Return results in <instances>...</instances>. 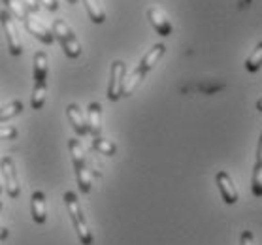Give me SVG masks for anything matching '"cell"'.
Here are the masks:
<instances>
[{
	"mask_svg": "<svg viewBox=\"0 0 262 245\" xmlns=\"http://www.w3.org/2000/svg\"><path fill=\"white\" fill-rule=\"evenodd\" d=\"M164 51H166V46H164V43H155L153 48L149 49L147 53L143 55V59L140 60V64L136 66V70H134V72L125 79V85H123V95L121 96H130L132 93L136 91V87L142 83L143 78H145V76L155 68L157 62L162 59Z\"/></svg>",
	"mask_w": 262,
	"mask_h": 245,
	"instance_id": "1",
	"label": "cell"
},
{
	"mask_svg": "<svg viewBox=\"0 0 262 245\" xmlns=\"http://www.w3.org/2000/svg\"><path fill=\"white\" fill-rule=\"evenodd\" d=\"M64 206L68 209V215H70V221L76 228V234H78L81 245H93L95 243V236L91 232L89 225H87V219L83 215V209H81V204H79V198L76 196L74 191H66L64 196Z\"/></svg>",
	"mask_w": 262,
	"mask_h": 245,
	"instance_id": "2",
	"label": "cell"
},
{
	"mask_svg": "<svg viewBox=\"0 0 262 245\" xmlns=\"http://www.w3.org/2000/svg\"><path fill=\"white\" fill-rule=\"evenodd\" d=\"M48 55L43 51H38L34 55V89L30 95V106L32 109H42L46 104V93H48Z\"/></svg>",
	"mask_w": 262,
	"mask_h": 245,
	"instance_id": "3",
	"label": "cell"
},
{
	"mask_svg": "<svg viewBox=\"0 0 262 245\" xmlns=\"http://www.w3.org/2000/svg\"><path fill=\"white\" fill-rule=\"evenodd\" d=\"M68 149H70L72 164H74V170H76V180H78L79 191L83 194H89L91 189H93V180H91V170L87 166V161H85L83 145H81L79 140L72 138L68 142Z\"/></svg>",
	"mask_w": 262,
	"mask_h": 245,
	"instance_id": "4",
	"label": "cell"
},
{
	"mask_svg": "<svg viewBox=\"0 0 262 245\" xmlns=\"http://www.w3.org/2000/svg\"><path fill=\"white\" fill-rule=\"evenodd\" d=\"M51 32H53L55 40L60 43V48H62L68 59H78L81 55V43H79L76 32L72 30V27L66 23L64 19H55Z\"/></svg>",
	"mask_w": 262,
	"mask_h": 245,
	"instance_id": "5",
	"label": "cell"
},
{
	"mask_svg": "<svg viewBox=\"0 0 262 245\" xmlns=\"http://www.w3.org/2000/svg\"><path fill=\"white\" fill-rule=\"evenodd\" d=\"M0 173H2L8 196L17 198L21 194V187H19V180H17V168H15V162H13V159L10 155L0 159Z\"/></svg>",
	"mask_w": 262,
	"mask_h": 245,
	"instance_id": "6",
	"label": "cell"
},
{
	"mask_svg": "<svg viewBox=\"0 0 262 245\" xmlns=\"http://www.w3.org/2000/svg\"><path fill=\"white\" fill-rule=\"evenodd\" d=\"M126 79V64L123 60H115L112 64V74H110V85H107V98L112 102L119 100L123 95V85Z\"/></svg>",
	"mask_w": 262,
	"mask_h": 245,
	"instance_id": "7",
	"label": "cell"
},
{
	"mask_svg": "<svg viewBox=\"0 0 262 245\" xmlns=\"http://www.w3.org/2000/svg\"><path fill=\"white\" fill-rule=\"evenodd\" d=\"M0 25H2V29H4V32H6L10 55L19 57V55L23 53V43H21V40H19V34H17V30H15V23H13L12 15H10L6 10L0 12Z\"/></svg>",
	"mask_w": 262,
	"mask_h": 245,
	"instance_id": "8",
	"label": "cell"
},
{
	"mask_svg": "<svg viewBox=\"0 0 262 245\" xmlns=\"http://www.w3.org/2000/svg\"><path fill=\"white\" fill-rule=\"evenodd\" d=\"M215 183H217V187H219V192H221V196H223V200H225V204L234 206V204L238 202V198H239L238 189H236V185H234L232 177H230L225 170L217 172V175H215Z\"/></svg>",
	"mask_w": 262,
	"mask_h": 245,
	"instance_id": "9",
	"label": "cell"
},
{
	"mask_svg": "<svg viewBox=\"0 0 262 245\" xmlns=\"http://www.w3.org/2000/svg\"><path fill=\"white\" fill-rule=\"evenodd\" d=\"M147 19L151 27L157 30V34H161V36H170L172 34V23H170V19L166 17V13L162 12L161 8H149Z\"/></svg>",
	"mask_w": 262,
	"mask_h": 245,
	"instance_id": "10",
	"label": "cell"
},
{
	"mask_svg": "<svg viewBox=\"0 0 262 245\" xmlns=\"http://www.w3.org/2000/svg\"><path fill=\"white\" fill-rule=\"evenodd\" d=\"M30 213L36 225H46L48 221V206H46V192L36 191L30 196Z\"/></svg>",
	"mask_w": 262,
	"mask_h": 245,
	"instance_id": "11",
	"label": "cell"
},
{
	"mask_svg": "<svg viewBox=\"0 0 262 245\" xmlns=\"http://www.w3.org/2000/svg\"><path fill=\"white\" fill-rule=\"evenodd\" d=\"M25 27H27V30H29L30 34L34 38H38L42 43H46V46H51V43L55 42V36H53V32L46 27L43 23H40L36 17H27L25 19Z\"/></svg>",
	"mask_w": 262,
	"mask_h": 245,
	"instance_id": "12",
	"label": "cell"
},
{
	"mask_svg": "<svg viewBox=\"0 0 262 245\" xmlns=\"http://www.w3.org/2000/svg\"><path fill=\"white\" fill-rule=\"evenodd\" d=\"M87 130L93 138L100 136L102 132V106L100 102H91L87 108Z\"/></svg>",
	"mask_w": 262,
	"mask_h": 245,
	"instance_id": "13",
	"label": "cell"
},
{
	"mask_svg": "<svg viewBox=\"0 0 262 245\" xmlns=\"http://www.w3.org/2000/svg\"><path fill=\"white\" fill-rule=\"evenodd\" d=\"M66 115H68V121H70L72 128L76 130L78 136H87L89 130H87V121L83 117V112L79 108L78 104H70L68 108H66Z\"/></svg>",
	"mask_w": 262,
	"mask_h": 245,
	"instance_id": "14",
	"label": "cell"
},
{
	"mask_svg": "<svg viewBox=\"0 0 262 245\" xmlns=\"http://www.w3.org/2000/svg\"><path fill=\"white\" fill-rule=\"evenodd\" d=\"M251 191L256 198H262V134L258 140V151H256V162L251 177Z\"/></svg>",
	"mask_w": 262,
	"mask_h": 245,
	"instance_id": "15",
	"label": "cell"
},
{
	"mask_svg": "<svg viewBox=\"0 0 262 245\" xmlns=\"http://www.w3.org/2000/svg\"><path fill=\"white\" fill-rule=\"evenodd\" d=\"M83 4L93 23L102 25L106 21V12H104V8H102L100 0H83Z\"/></svg>",
	"mask_w": 262,
	"mask_h": 245,
	"instance_id": "16",
	"label": "cell"
},
{
	"mask_svg": "<svg viewBox=\"0 0 262 245\" xmlns=\"http://www.w3.org/2000/svg\"><path fill=\"white\" fill-rule=\"evenodd\" d=\"M93 149L96 153H100V155H106V157H114L117 153V145L112 142V140H106V138L102 136H96L93 138Z\"/></svg>",
	"mask_w": 262,
	"mask_h": 245,
	"instance_id": "17",
	"label": "cell"
},
{
	"mask_svg": "<svg viewBox=\"0 0 262 245\" xmlns=\"http://www.w3.org/2000/svg\"><path fill=\"white\" fill-rule=\"evenodd\" d=\"M262 68V42L256 43V48L253 49V53L247 57V60H245V70L251 74L258 72Z\"/></svg>",
	"mask_w": 262,
	"mask_h": 245,
	"instance_id": "18",
	"label": "cell"
},
{
	"mask_svg": "<svg viewBox=\"0 0 262 245\" xmlns=\"http://www.w3.org/2000/svg\"><path fill=\"white\" fill-rule=\"evenodd\" d=\"M4 2V6H6V12L12 15V17L15 19H21V21H25V19L29 17V12H27V8L21 4V0H2Z\"/></svg>",
	"mask_w": 262,
	"mask_h": 245,
	"instance_id": "19",
	"label": "cell"
},
{
	"mask_svg": "<svg viewBox=\"0 0 262 245\" xmlns=\"http://www.w3.org/2000/svg\"><path fill=\"white\" fill-rule=\"evenodd\" d=\"M23 112V102L21 100H13L6 106H2L0 108V123H4V121H10L13 119L15 115H19Z\"/></svg>",
	"mask_w": 262,
	"mask_h": 245,
	"instance_id": "20",
	"label": "cell"
},
{
	"mask_svg": "<svg viewBox=\"0 0 262 245\" xmlns=\"http://www.w3.org/2000/svg\"><path fill=\"white\" fill-rule=\"evenodd\" d=\"M19 130L15 126H0V140H15Z\"/></svg>",
	"mask_w": 262,
	"mask_h": 245,
	"instance_id": "21",
	"label": "cell"
},
{
	"mask_svg": "<svg viewBox=\"0 0 262 245\" xmlns=\"http://www.w3.org/2000/svg\"><path fill=\"white\" fill-rule=\"evenodd\" d=\"M36 2H38V6H43L49 12H57L59 10V2L57 0H36Z\"/></svg>",
	"mask_w": 262,
	"mask_h": 245,
	"instance_id": "22",
	"label": "cell"
},
{
	"mask_svg": "<svg viewBox=\"0 0 262 245\" xmlns=\"http://www.w3.org/2000/svg\"><path fill=\"white\" fill-rule=\"evenodd\" d=\"M239 245H255V236L251 230H244L242 238H239Z\"/></svg>",
	"mask_w": 262,
	"mask_h": 245,
	"instance_id": "23",
	"label": "cell"
},
{
	"mask_svg": "<svg viewBox=\"0 0 262 245\" xmlns=\"http://www.w3.org/2000/svg\"><path fill=\"white\" fill-rule=\"evenodd\" d=\"M21 4L27 8V12L29 13H36L38 10H40V6H38V2H36V0H21Z\"/></svg>",
	"mask_w": 262,
	"mask_h": 245,
	"instance_id": "24",
	"label": "cell"
},
{
	"mask_svg": "<svg viewBox=\"0 0 262 245\" xmlns=\"http://www.w3.org/2000/svg\"><path fill=\"white\" fill-rule=\"evenodd\" d=\"M8 228H4V227H0V239H6L8 238Z\"/></svg>",
	"mask_w": 262,
	"mask_h": 245,
	"instance_id": "25",
	"label": "cell"
},
{
	"mask_svg": "<svg viewBox=\"0 0 262 245\" xmlns=\"http://www.w3.org/2000/svg\"><path fill=\"white\" fill-rule=\"evenodd\" d=\"M256 109H258V112H262V98L258 102H256Z\"/></svg>",
	"mask_w": 262,
	"mask_h": 245,
	"instance_id": "26",
	"label": "cell"
},
{
	"mask_svg": "<svg viewBox=\"0 0 262 245\" xmlns=\"http://www.w3.org/2000/svg\"><path fill=\"white\" fill-rule=\"evenodd\" d=\"M66 2H68V4H78L79 0H66Z\"/></svg>",
	"mask_w": 262,
	"mask_h": 245,
	"instance_id": "27",
	"label": "cell"
},
{
	"mask_svg": "<svg viewBox=\"0 0 262 245\" xmlns=\"http://www.w3.org/2000/svg\"><path fill=\"white\" fill-rule=\"evenodd\" d=\"M2 189H4V187H2V183H0V194H2Z\"/></svg>",
	"mask_w": 262,
	"mask_h": 245,
	"instance_id": "28",
	"label": "cell"
},
{
	"mask_svg": "<svg viewBox=\"0 0 262 245\" xmlns=\"http://www.w3.org/2000/svg\"><path fill=\"white\" fill-rule=\"evenodd\" d=\"M0 209H2V200H0Z\"/></svg>",
	"mask_w": 262,
	"mask_h": 245,
	"instance_id": "29",
	"label": "cell"
}]
</instances>
